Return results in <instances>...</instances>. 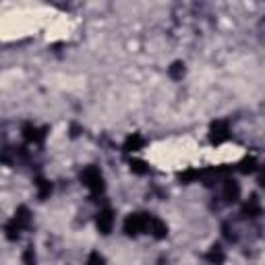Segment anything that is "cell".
<instances>
[{"label": "cell", "instance_id": "cell-1", "mask_svg": "<svg viewBox=\"0 0 265 265\" xmlns=\"http://www.w3.org/2000/svg\"><path fill=\"white\" fill-rule=\"evenodd\" d=\"M81 183L90 189L94 195H102L104 189H106L104 176H102L100 168H96V166H87V168L81 170Z\"/></svg>", "mask_w": 265, "mask_h": 265}, {"label": "cell", "instance_id": "cell-2", "mask_svg": "<svg viewBox=\"0 0 265 265\" xmlns=\"http://www.w3.org/2000/svg\"><path fill=\"white\" fill-rule=\"evenodd\" d=\"M149 213H130L124 219V232L126 236H139L141 232H147L149 226Z\"/></svg>", "mask_w": 265, "mask_h": 265}, {"label": "cell", "instance_id": "cell-3", "mask_svg": "<svg viewBox=\"0 0 265 265\" xmlns=\"http://www.w3.org/2000/svg\"><path fill=\"white\" fill-rule=\"evenodd\" d=\"M230 137V126L226 120H213L211 126H209V139L213 145H219L224 143L226 139Z\"/></svg>", "mask_w": 265, "mask_h": 265}, {"label": "cell", "instance_id": "cell-4", "mask_svg": "<svg viewBox=\"0 0 265 265\" xmlns=\"http://www.w3.org/2000/svg\"><path fill=\"white\" fill-rule=\"evenodd\" d=\"M96 226H98V230H100L104 236L110 234V232H112V228H114V211L110 209V207L100 209L98 215H96Z\"/></svg>", "mask_w": 265, "mask_h": 265}, {"label": "cell", "instance_id": "cell-5", "mask_svg": "<svg viewBox=\"0 0 265 265\" xmlns=\"http://www.w3.org/2000/svg\"><path fill=\"white\" fill-rule=\"evenodd\" d=\"M21 132H23V139H25L27 143H41L43 139H46L48 126L37 128L35 124H31V122H25V124H23V128H21Z\"/></svg>", "mask_w": 265, "mask_h": 265}, {"label": "cell", "instance_id": "cell-6", "mask_svg": "<svg viewBox=\"0 0 265 265\" xmlns=\"http://www.w3.org/2000/svg\"><path fill=\"white\" fill-rule=\"evenodd\" d=\"M222 197L226 203H236L240 199V185L232 179H226L224 181V189H222Z\"/></svg>", "mask_w": 265, "mask_h": 265}, {"label": "cell", "instance_id": "cell-7", "mask_svg": "<svg viewBox=\"0 0 265 265\" xmlns=\"http://www.w3.org/2000/svg\"><path fill=\"white\" fill-rule=\"evenodd\" d=\"M147 234H151L153 238H158V240H162V238H166L168 236V226H166V222H162L160 217H149V226H147Z\"/></svg>", "mask_w": 265, "mask_h": 265}, {"label": "cell", "instance_id": "cell-8", "mask_svg": "<svg viewBox=\"0 0 265 265\" xmlns=\"http://www.w3.org/2000/svg\"><path fill=\"white\" fill-rule=\"evenodd\" d=\"M242 215L245 217H259L261 215V201L257 199V195H251L249 201L242 205Z\"/></svg>", "mask_w": 265, "mask_h": 265}, {"label": "cell", "instance_id": "cell-9", "mask_svg": "<svg viewBox=\"0 0 265 265\" xmlns=\"http://www.w3.org/2000/svg\"><path fill=\"white\" fill-rule=\"evenodd\" d=\"M15 222H17V226L23 230V228H29V224H31V211L25 207V205H21V207H17V211H15Z\"/></svg>", "mask_w": 265, "mask_h": 265}, {"label": "cell", "instance_id": "cell-10", "mask_svg": "<svg viewBox=\"0 0 265 265\" xmlns=\"http://www.w3.org/2000/svg\"><path fill=\"white\" fill-rule=\"evenodd\" d=\"M143 145H145V139L139 135V132H132V135H128V137H126V141H124L122 149H124V151H128V153H132V151H139V149H143Z\"/></svg>", "mask_w": 265, "mask_h": 265}, {"label": "cell", "instance_id": "cell-11", "mask_svg": "<svg viewBox=\"0 0 265 265\" xmlns=\"http://www.w3.org/2000/svg\"><path fill=\"white\" fill-rule=\"evenodd\" d=\"M185 73H187V69H185V62L183 60H176V62H172L168 66V75H170L172 81H181L185 77Z\"/></svg>", "mask_w": 265, "mask_h": 265}, {"label": "cell", "instance_id": "cell-12", "mask_svg": "<svg viewBox=\"0 0 265 265\" xmlns=\"http://www.w3.org/2000/svg\"><path fill=\"white\" fill-rule=\"evenodd\" d=\"M35 187H37V197L41 199V201L52 195V183L48 179H41V176H39V179L35 181Z\"/></svg>", "mask_w": 265, "mask_h": 265}, {"label": "cell", "instance_id": "cell-13", "mask_svg": "<svg viewBox=\"0 0 265 265\" xmlns=\"http://www.w3.org/2000/svg\"><path fill=\"white\" fill-rule=\"evenodd\" d=\"M224 251H222V247H219V245H213L209 251H207V255H205V259L211 263V265H219V263H222L224 261Z\"/></svg>", "mask_w": 265, "mask_h": 265}, {"label": "cell", "instance_id": "cell-14", "mask_svg": "<svg viewBox=\"0 0 265 265\" xmlns=\"http://www.w3.org/2000/svg\"><path fill=\"white\" fill-rule=\"evenodd\" d=\"M130 172L137 174V176H145V174H149V166L145 162H141V160H132L130 162Z\"/></svg>", "mask_w": 265, "mask_h": 265}, {"label": "cell", "instance_id": "cell-15", "mask_svg": "<svg viewBox=\"0 0 265 265\" xmlns=\"http://www.w3.org/2000/svg\"><path fill=\"white\" fill-rule=\"evenodd\" d=\"M19 232H21V228L17 226L15 219H11V222L5 226V234H7L9 240H17V238H19Z\"/></svg>", "mask_w": 265, "mask_h": 265}, {"label": "cell", "instance_id": "cell-16", "mask_svg": "<svg viewBox=\"0 0 265 265\" xmlns=\"http://www.w3.org/2000/svg\"><path fill=\"white\" fill-rule=\"evenodd\" d=\"M257 170V160L255 158H245L242 160V164H240V172L242 174H253Z\"/></svg>", "mask_w": 265, "mask_h": 265}, {"label": "cell", "instance_id": "cell-17", "mask_svg": "<svg viewBox=\"0 0 265 265\" xmlns=\"http://www.w3.org/2000/svg\"><path fill=\"white\" fill-rule=\"evenodd\" d=\"M17 160V151L11 149V147H5L3 151H0V162H5V164H15Z\"/></svg>", "mask_w": 265, "mask_h": 265}, {"label": "cell", "instance_id": "cell-18", "mask_svg": "<svg viewBox=\"0 0 265 265\" xmlns=\"http://www.w3.org/2000/svg\"><path fill=\"white\" fill-rule=\"evenodd\" d=\"M87 265H106V259H104V255L94 251V253H90V257H87Z\"/></svg>", "mask_w": 265, "mask_h": 265}, {"label": "cell", "instance_id": "cell-19", "mask_svg": "<svg viewBox=\"0 0 265 265\" xmlns=\"http://www.w3.org/2000/svg\"><path fill=\"white\" fill-rule=\"evenodd\" d=\"M23 263H25V265H35V253H33L31 247L25 249V253H23Z\"/></svg>", "mask_w": 265, "mask_h": 265}, {"label": "cell", "instance_id": "cell-20", "mask_svg": "<svg viewBox=\"0 0 265 265\" xmlns=\"http://www.w3.org/2000/svg\"><path fill=\"white\" fill-rule=\"evenodd\" d=\"M224 236L228 240H236V234H234V228H230L228 224H224Z\"/></svg>", "mask_w": 265, "mask_h": 265}, {"label": "cell", "instance_id": "cell-21", "mask_svg": "<svg viewBox=\"0 0 265 265\" xmlns=\"http://www.w3.org/2000/svg\"><path fill=\"white\" fill-rule=\"evenodd\" d=\"M79 132H81V128H79L77 124H73V126H71V137H79Z\"/></svg>", "mask_w": 265, "mask_h": 265}, {"label": "cell", "instance_id": "cell-22", "mask_svg": "<svg viewBox=\"0 0 265 265\" xmlns=\"http://www.w3.org/2000/svg\"><path fill=\"white\" fill-rule=\"evenodd\" d=\"M160 265H164V261H160Z\"/></svg>", "mask_w": 265, "mask_h": 265}]
</instances>
